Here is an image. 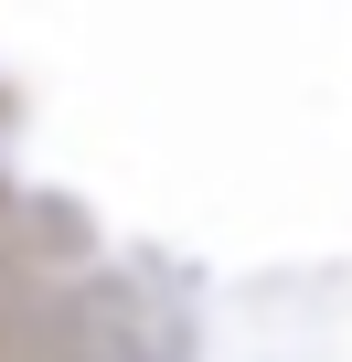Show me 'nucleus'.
Segmentation results:
<instances>
[]
</instances>
